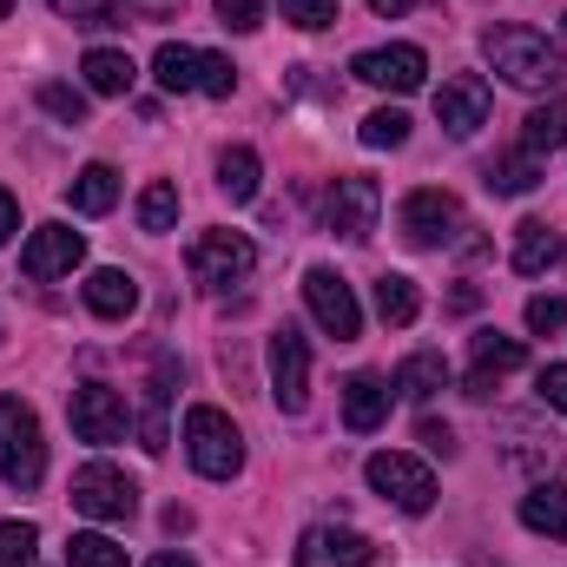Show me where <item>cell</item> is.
<instances>
[{
  "mask_svg": "<svg viewBox=\"0 0 567 567\" xmlns=\"http://www.w3.org/2000/svg\"><path fill=\"white\" fill-rule=\"evenodd\" d=\"M482 53H488V66H495L508 86H522V93H542V86L561 80V53H555V40L535 33V27H488V33H482Z\"/></svg>",
  "mask_w": 567,
  "mask_h": 567,
  "instance_id": "cell-1",
  "label": "cell"
},
{
  "mask_svg": "<svg viewBox=\"0 0 567 567\" xmlns=\"http://www.w3.org/2000/svg\"><path fill=\"white\" fill-rule=\"evenodd\" d=\"M185 455H192V468L205 482H231L245 468V435H238V423L225 410L198 403V410H185Z\"/></svg>",
  "mask_w": 567,
  "mask_h": 567,
  "instance_id": "cell-2",
  "label": "cell"
},
{
  "mask_svg": "<svg viewBox=\"0 0 567 567\" xmlns=\"http://www.w3.org/2000/svg\"><path fill=\"white\" fill-rule=\"evenodd\" d=\"M152 80H158L165 93H212V100H231L238 66H231L225 53H198V47L165 40V47L152 53Z\"/></svg>",
  "mask_w": 567,
  "mask_h": 567,
  "instance_id": "cell-3",
  "label": "cell"
},
{
  "mask_svg": "<svg viewBox=\"0 0 567 567\" xmlns=\"http://www.w3.org/2000/svg\"><path fill=\"white\" fill-rule=\"evenodd\" d=\"M47 475V435L40 416L20 396H0V482L7 488H40Z\"/></svg>",
  "mask_w": 567,
  "mask_h": 567,
  "instance_id": "cell-4",
  "label": "cell"
},
{
  "mask_svg": "<svg viewBox=\"0 0 567 567\" xmlns=\"http://www.w3.org/2000/svg\"><path fill=\"white\" fill-rule=\"evenodd\" d=\"M73 508L93 515V522H133L140 515V482L113 462H86L73 475Z\"/></svg>",
  "mask_w": 567,
  "mask_h": 567,
  "instance_id": "cell-5",
  "label": "cell"
},
{
  "mask_svg": "<svg viewBox=\"0 0 567 567\" xmlns=\"http://www.w3.org/2000/svg\"><path fill=\"white\" fill-rule=\"evenodd\" d=\"M185 265H192V278L205 284V290H231V284L251 278L258 251H251L245 231H198L192 251H185Z\"/></svg>",
  "mask_w": 567,
  "mask_h": 567,
  "instance_id": "cell-6",
  "label": "cell"
},
{
  "mask_svg": "<svg viewBox=\"0 0 567 567\" xmlns=\"http://www.w3.org/2000/svg\"><path fill=\"white\" fill-rule=\"evenodd\" d=\"M303 303H310V317H317V330H323V337H337V343H357V337H363L357 290L337 278L330 265H310V271H303Z\"/></svg>",
  "mask_w": 567,
  "mask_h": 567,
  "instance_id": "cell-7",
  "label": "cell"
},
{
  "mask_svg": "<svg viewBox=\"0 0 567 567\" xmlns=\"http://www.w3.org/2000/svg\"><path fill=\"white\" fill-rule=\"evenodd\" d=\"M370 488L383 495V502H396L403 515H429L435 508V475H429L416 455H403V449H383V455H370Z\"/></svg>",
  "mask_w": 567,
  "mask_h": 567,
  "instance_id": "cell-8",
  "label": "cell"
},
{
  "mask_svg": "<svg viewBox=\"0 0 567 567\" xmlns=\"http://www.w3.org/2000/svg\"><path fill=\"white\" fill-rule=\"evenodd\" d=\"M377 212H383V192H377V178H363V172H343V178L330 185V198H323V225H330L337 238H350V245H363V238L377 231Z\"/></svg>",
  "mask_w": 567,
  "mask_h": 567,
  "instance_id": "cell-9",
  "label": "cell"
},
{
  "mask_svg": "<svg viewBox=\"0 0 567 567\" xmlns=\"http://www.w3.org/2000/svg\"><path fill=\"white\" fill-rule=\"evenodd\" d=\"M271 396H278L284 416H297L310 403V343H303L297 323L271 330Z\"/></svg>",
  "mask_w": 567,
  "mask_h": 567,
  "instance_id": "cell-10",
  "label": "cell"
},
{
  "mask_svg": "<svg viewBox=\"0 0 567 567\" xmlns=\"http://www.w3.org/2000/svg\"><path fill=\"white\" fill-rule=\"evenodd\" d=\"M455 231H462V205L449 198V192H410L403 198V238L416 245V251H435V245H455Z\"/></svg>",
  "mask_w": 567,
  "mask_h": 567,
  "instance_id": "cell-11",
  "label": "cell"
},
{
  "mask_svg": "<svg viewBox=\"0 0 567 567\" xmlns=\"http://www.w3.org/2000/svg\"><path fill=\"white\" fill-rule=\"evenodd\" d=\"M297 567H377V542L337 522H317L297 535Z\"/></svg>",
  "mask_w": 567,
  "mask_h": 567,
  "instance_id": "cell-12",
  "label": "cell"
},
{
  "mask_svg": "<svg viewBox=\"0 0 567 567\" xmlns=\"http://www.w3.org/2000/svg\"><path fill=\"white\" fill-rule=\"evenodd\" d=\"M363 86H383V93H416L423 86V73H429V60H423V47H370V53H357V66H350Z\"/></svg>",
  "mask_w": 567,
  "mask_h": 567,
  "instance_id": "cell-13",
  "label": "cell"
},
{
  "mask_svg": "<svg viewBox=\"0 0 567 567\" xmlns=\"http://www.w3.org/2000/svg\"><path fill=\"white\" fill-rule=\"evenodd\" d=\"M66 416H73L80 442H120L126 435V396L106 390V383H80L73 403H66Z\"/></svg>",
  "mask_w": 567,
  "mask_h": 567,
  "instance_id": "cell-14",
  "label": "cell"
},
{
  "mask_svg": "<svg viewBox=\"0 0 567 567\" xmlns=\"http://www.w3.org/2000/svg\"><path fill=\"white\" fill-rule=\"evenodd\" d=\"M435 120H442V133H455V140L482 133V126H488V86H482V73H455V80H442V93H435Z\"/></svg>",
  "mask_w": 567,
  "mask_h": 567,
  "instance_id": "cell-15",
  "label": "cell"
},
{
  "mask_svg": "<svg viewBox=\"0 0 567 567\" xmlns=\"http://www.w3.org/2000/svg\"><path fill=\"white\" fill-rule=\"evenodd\" d=\"M80 258H86V238H80V231H66V225H40V231L27 238V251H20V271L47 284V278H66Z\"/></svg>",
  "mask_w": 567,
  "mask_h": 567,
  "instance_id": "cell-16",
  "label": "cell"
},
{
  "mask_svg": "<svg viewBox=\"0 0 567 567\" xmlns=\"http://www.w3.org/2000/svg\"><path fill=\"white\" fill-rule=\"evenodd\" d=\"M383 416H390V383L370 377V370H357V377L343 383V429L370 435V429H383Z\"/></svg>",
  "mask_w": 567,
  "mask_h": 567,
  "instance_id": "cell-17",
  "label": "cell"
},
{
  "mask_svg": "<svg viewBox=\"0 0 567 567\" xmlns=\"http://www.w3.org/2000/svg\"><path fill=\"white\" fill-rule=\"evenodd\" d=\"M86 310L106 317V323H126V317L140 310V278H133V271H113V265L93 271V278H86Z\"/></svg>",
  "mask_w": 567,
  "mask_h": 567,
  "instance_id": "cell-18",
  "label": "cell"
},
{
  "mask_svg": "<svg viewBox=\"0 0 567 567\" xmlns=\"http://www.w3.org/2000/svg\"><path fill=\"white\" fill-rule=\"evenodd\" d=\"M561 258H567L561 231H548L542 218L515 225V271H522V278H542V271H548V265H561Z\"/></svg>",
  "mask_w": 567,
  "mask_h": 567,
  "instance_id": "cell-19",
  "label": "cell"
},
{
  "mask_svg": "<svg viewBox=\"0 0 567 567\" xmlns=\"http://www.w3.org/2000/svg\"><path fill=\"white\" fill-rule=\"evenodd\" d=\"M80 73H86V86H93L100 100H120V93H133V80H140L133 53H120V47H93V53L80 60Z\"/></svg>",
  "mask_w": 567,
  "mask_h": 567,
  "instance_id": "cell-20",
  "label": "cell"
},
{
  "mask_svg": "<svg viewBox=\"0 0 567 567\" xmlns=\"http://www.w3.org/2000/svg\"><path fill=\"white\" fill-rule=\"evenodd\" d=\"M522 528L548 535V542H567V482H542L535 495H522Z\"/></svg>",
  "mask_w": 567,
  "mask_h": 567,
  "instance_id": "cell-21",
  "label": "cell"
},
{
  "mask_svg": "<svg viewBox=\"0 0 567 567\" xmlns=\"http://www.w3.org/2000/svg\"><path fill=\"white\" fill-rule=\"evenodd\" d=\"M442 390H449V357H442V350H416V357H403V370H396V396L429 403V396H442Z\"/></svg>",
  "mask_w": 567,
  "mask_h": 567,
  "instance_id": "cell-22",
  "label": "cell"
},
{
  "mask_svg": "<svg viewBox=\"0 0 567 567\" xmlns=\"http://www.w3.org/2000/svg\"><path fill=\"white\" fill-rule=\"evenodd\" d=\"M468 357H475V377H488V383L528 363L522 337H502V330H475V337H468Z\"/></svg>",
  "mask_w": 567,
  "mask_h": 567,
  "instance_id": "cell-23",
  "label": "cell"
},
{
  "mask_svg": "<svg viewBox=\"0 0 567 567\" xmlns=\"http://www.w3.org/2000/svg\"><path fill=\"white\" fill-rule=\"evenodd\" d=\"M258 178H265V165H258V152H251V145L218 152V192H225L231 205H251V198H258Z\"/></svg>",
  "mask_w": 567,
  "mask_h": 567,
  "instance_id": "cell-24",
  "label": "cell"
},
{
  "mask_svg": "<svg viewBox=\"0 0 567 567\" xmlns=\"http://www.w3.org/2000/svg\"><path fill=\"white\" fill-rule=\"evenodd\" d=\"M66 198H73V212H80V218H106V212L120 205V172H113V165H86V172L73 178V192H66Z\"/></svg>",
  "mask_w": 567,
  "mask_h": 567,
  "instance_id": "cell-25",
  "label": "cell"
},
{
  "mask_svg": "<svg viewBox=\"0 0 567 567\" xmlns=\"http://www.w3.org/2000/svg\"><path fill=\"white\" fill-rule=\"evenodd\" d=\"M377 317H383L390 330H410V323L423 317L416 278H403V271H383V278H377Z\"/></svg>",
  "mask_w": 567,
  "mask_h": 567,
  "instance_id": "cell-26",
  "label": "cell"
},
{
  "mask_svg": "<svg viewBox=\"0 0 567 567\" xmlns=\"http://www.w3.org/2000/svg\"><path fill=\"white\" fill-rule=\"evenodd\" d=\"M482 185H488V192H502V198H522V192H535V185H542V158H535V152L522 145V152H508V158H495Z\"/></svg>",
  "mask_w": 567,
  "mask_h": 567,
  "instance_id": "cell-27",
  "label": "cell"
},
{
  "mask_svg": "<svg viewBox=\"0 0 567 567\" xmlns=\"http://www.w3.org/2000/svg\"><path fill=\"white\" fill-rule=\"evenodd\" d=\"M522 145H528L535 158H542V152H561V145H567V93L528 113V133H522Z\"/></svg>",
  "mask_w": 567,
  "mask_h": 567,
  "instance_id": "cell-28",
  "label": "cell"
},
{
  "mask_svg": "<svg viewBox=\"0 0 567 567\" xmlns=\"http://www.w3.org/2000/svg\"><path fill=\"white\" fill-rule=\"evenodd\" d=\"M140 225L145 231H172L178 225V185L172 178H152L140 192Z\"/></svg>",
  "mask_w": 567,
  "mask_h": 567,
  "instance_id": "cell-29",
  "label": "cell"
},
{
  "mask_svg": "<svg viewBox=\"0 0 567 567\" xmlns=\"http://www.w3.org/2000/svg\"><path fill=\"white\" fill-rule=\"evenodd\" d=\"M53 13L60 20H73V27H126V7L120 0H53Z\"/></svg>",
  "mask_w": 567,
  "mask_h": 567,
  "instance_id": "cell-30",
  "label": "cell"
},
{
  "mask_svg": "<svg viewBox=\"0 0 567 567\" xmlns=\"http://www.w3.org/2000/svg\"><path fill=\"white\" fill-rule=\"evenodd\" d=\"M66 567H126V548L113 535H73L66 542Z\"/></svg>",
  "mask_w": 567,
  "mask_h": 567,
  "instance_id": "cell-31",
  "label": "cell"
},
{
  "mask_svg": "<svg viewBox=\"0 0 567 567\" xmlns=\"http://www.w3.org/2000/svg\"><path fill=\"white\" fill-rule=\"evenodd\" d=\"M403 140H410V113L383 106V113L363 120V145H370V152H390V145H403Z\"/></svg>",
  "mask_w": 567,
  "mask_h": 567,
  "instance_id": "cell-32",
  "label": "cell"
},
{
  "mask_svg": "<svg viewBox=\"0 0 567 567\" xmlns=\"http://www.w3.org/2000/svg\"><path fill=\"white\" fill-rule=\"evenodd\" d=\"M33 542H40L33 522H0V567H27L33 561Z\"/></svg>",
  "mask_w": 567,
  "mask_h": 567,
  "instance_id": "cell-33",
  "label": "cell"
},
{
  "mask_svg": "<svg viewBox=\"0 0 567 567\" xmlns=\"http://www.w3.org/2000/svg\"><path fill=\"white\" fill-rule=\"evenodd\" d=\"M284 20L290 27H303V33H323V27H337V0H278Z\"/></svg>",
  "mask_w": 567,
  "mask_h": 567,
  "instance_id": "cell-34",
  "label": "cell"
},
{
  "mask_svg": "<svg viewBox=\"0 0 567 567\" xmlns=\"http://www.w3.org/2000/svg\"><path fill=\"white\" fill-rule=\"evenodd\" d=\"M40 106L53 113V120H66V126H86V93H73V86H40Z\"/></svg>",
  "mask_w": 567,
  "mask_h": 567,
  "instance_id": "cell-35",
  "label": "cell"
},
{
  "mask_svg": "<svg viewBox=\"0 0 567 567\" xmlns=\"http://www.w3.org/2000/svg\"><path fill=\"white\" fill-rule=\"evenodd\" d=\"M218 27H231V33H258V27H265V0H218Z\"/></svg>",
  "mask_w": 567,
  "mask_h": 567,
  "instance_id": "cell-36",
  "label": "cell"
},
{
  "mask_svg": "<svg viewBox=\"0 0 567 567\" xmlns=\"http://www.w3.org/2000/svg\"><path fill=\"white\" fill-rule=\"evenodd\" d=\"M515 435V462H555V435H535L528 423H508Z\"/></svg>",
  "mask_w": 567,
  "mask_h": 567,
  "instance_id": "cell-37",
  "label": "cell"
},
{
  "mask_svg": "<svg viewBox=\"0 0 567 567\" xmlns=\"http://www.w3.org/2000/svg\"><path fill=\"white\" fill-rule=\"evenodd\" d=\"M561 323H567V297H528V330L555 337Z\"/></svg>",
  "mask_w": 567,
  "mask_h": 567,
  "instance_id": "cell-38",
  "label": "cell"
},
{
  "mask_svg": "<svg viewBox=\"0 0 567 567\" xmlns=\"http://www.w3.org/2000/svg\"><path fill=\"white\" fill-rule=\"evenodd\" d=\"M535 390H542V403H548V410H561V416H567V363H548V370L535 377Z\"/></svg>",
  "mask_w": 567,
  "mask_h": 567,
  "instance_id": "cell-39",
  "label": "cell"
},
{
  "mask_svg": "<svg viewBox=\"0 0 567 567\" xmlns=\"http://www.w3.org/2000/svg\"><path fill=\"white\" fill-rule=\"evenodd\" d=\"M13 231H20V205H13V198H7V185H0V245H7Z\"/></svg>",
  "mask_w": 567,
  "mask_h": 567,
  "instance_id": "cell-40",
  "label": "cell"
},
{
  "mask_svg": "<svg viewBox=\"0 0 567 567\" xmlns=\"http://www.w3.org/2000/svg\"><path fill=\"white\" fill-rule=\"evenodd\" d=\"M416 435H423L429 449H442V455H455V435H449V423H423Z\"/></svg>",
  "mask_w": 567,
  "mask_h": 567,
  "instance_id": "cell-41",
  "label": "cell"
},
{
  "mask_svg": "<svg viewBox=\"0 0 567 567\" xmlns=\"http://www.w3.org/2000/svg\"><path fill=\"white\" fill-rule=\"evenodd\" d=\"M403 7H410V0H370V13H383V20H396Z\"/></svg>",
  "mask_w": 567,
  "mask_h": 567,
  "instance_id": "cell-42",
  "label": "cell"
},
{
  "mask_svg": "<svg viewBox=\"0 0 567 567\" xmlns=\"http://www.w3.org/2000/svg\"><path fill=\"white\" fill-rule=\"evenodd\" d=\"M145 567H192V561H185V555H152Z\"/></svg>",
  "mask_w": 567,
  "mask_h": 567,
  "instance_id": "cell-43",
  "label": "cell"
},
{
  "mask_svg": "<svg viewBox=\"0 0 567 567\" xmlns=\"http://www.w3.org/2000/svg\"><path fill=\"white\" fill-rule=\"evenodd\" d=\"M7 7H13V0H0V20H7Z\"/></svg>",
  "mask_w": 567,
  "mask_h": 567,
  "instance_id": "cell-44",
  "label": "cell"
},
{
  "mask_svg": "<svg viewBox=\"0 0 567 567\" xmlns=\"http://www.w3.org/2000/svg\"><path fill=\"white\" fill-rule=\"evenodd\" d=\"M27 567H33V561H27Z\"/></svg>",
  "mask_w": 567,
  "mask_h": 567,
  "instance_id": "cell-45",
  "label": "cell"
}]
</instances>
